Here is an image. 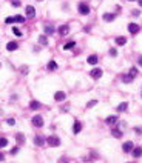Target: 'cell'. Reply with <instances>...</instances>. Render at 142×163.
<instances>
[{"mask_svg":"<svg viewBox=\"0 0 142 163\" xmlns=\"http://www.w3.org/2000/svg\"><path fill=\"white\" fill-rule=\"evenodd\" d=\"M32 125H34L36 128H42V126H43V119H42V116H34V117H32Z\"/></svg>","mask_w":142,"mask_h":163,"instance_id":"1","label":"cell"},{"mask_svg":"<svg viewBox=\"0 0 142 163\" xmlns=\"http://www.w3.org/2000/svg\"><path fill=\"white\" fill-rule=\"evenodd\" d=\"M46 143H48V145H51V146H59V145H60V140H59V137L51 136V137H48V139H46Z\"/></svg>","mask_w":142,"mask_h":163,"instance_id":"2","label":"cell"},{"mask_svg":"<svg viewBox=\"0 0 142 163\" xmlns=\"http://www.w3.org/2000/svg\"><path fill=\"white\" fill-rule=\"evenodd\" d=\"M25 12H26V17H34L36 15V9H34V6H26V9H25Z\"/></svg>","mask_w":142,"mask_h":163,"instance_id":"3","label":"cell"},{"mask_svg":"<svg viewBox=\"0 0 142 163\" xmlns=\"http://www.w3.org/2000/svg\"><path fill=\"white\" fill-rule=\"evenodd\" d=\"M128 31H130L131 34H138V32H139V25H136V23H130V25H128Z\"/></svg>","mask_w":142,"mask_h":163,"instance_id":"4","label":"cell"},{"mask_svg":"<svg viewBox=\"0 0 142 163\" xmlns=\"http://www.w3.org/2000/svg\"><path fill=\"white\" fill-rule=\"evenodd\" d=\"M91 77H93V79H101V77H102V69L94 68V69L91 71Z\"/></svg>","mask_w":142,"mask_h":163,"instance_id":"5","label":"cell"},{"mask_svg":"<svg viewBox=\"0 0 142 163\" xmlns=\"http://www.w3.org/2000/svg\"><path fill=\"white\" fill-rule=\"evenodd\" d=\"M122 149H124V152H131L133 151V142H125Z\"/></svg>","mask_w":142,"mask_h":163,"instance_id":"6","label":"cell"},{"mask_svg":"<svg viewBox=\"0 0 142 163\" xmlns=\"http://www.w3.org/2000/svg\"><path fill=\"white\" fill-rule=\"evenodd\" d=\"M79 12H80V14H88V12H90V8H88V5H85V3H80V5H79Z\"/></svg>","mask_w":142,"mask_h":163,"instance_id":"7","label":"cell"},{"mask_svg":"<svg viewBox=\"0 0 142 163\" xmlns=\"http://www.w3.org/2000/svg\"><path fill=\"white\" fill-rule=\"evenodd\" d=\"M70 32V26L68 25H62L60 28H59V34H62V35H66Z\"/></svg>","mask_w":142,"mask_h":163,"instance_id":"8","label":"cell"},{"mask_svg":"<svg viewBox=\"0 0 142 163\" xmlns=\"http://www.w3.org/2000/svg\"><path fill=\"white\" fill-rule=\"evenodd\" d=\"M73 131H74V134H79L80 131H82V123L80 122H74V128H73Z\"/></svg>","mask_w":142,"mask_h":163,"instance_id":"9","label":"cell"},{"mask_svg":"<svg viewBox=\"0 0 142 163\" xmlns=\"http://www.w3.org/2000/svg\"><path fill=\"white\" fill-rule=\"evenodd\" d=\"M17 48H19V45H17L15 42H9V43L6 45V49H8V51H15Z\"/></svg>","mask_w":142,"mask_h":163,"instance_id":"10","label":"cell"},{"mask_svg":"<svg viewBox=\"0 0 142 163\" xmlns=\"http://www.w3.org/2000/svg\"><path fill=\"white\" fill-rule=\"evenodd\" d=\"M54 99H56L57 102H62V100L65 99V92H62V91H57V92L54 94Z\"/></svg>","mask_w":142,"mask_h":163,"instance_id":"11","label":"cell"},{"mask_svg":"<svg viewBox=\"0 0 142 163\" xmlns=\"http://www.w3.org/2000/svg\"><path fill=\"white\" fill-rule=\"evenodd\" d=\"M34 143H36V145H37V146H42V145H43V143H45V139H43V137H42V136H37V137H36V139H34Z\"/></svg>","mask_w":142,"mask_h":163,"instance_id":"12","label":"cell"},{"mask_svg":"<svg viewBox=\"0 0 142 163\" xmlns=\"http://www.w3.org/2000/svg\"><path fill=\"white\" fill-rule=\"evenodd\" d=\"M114 18H116V15H114V14H108V12H107V14H104V20H105V22H113Z\"/></svg>","mask_w":142,"mask_h":163,"instance_id":"13","label":"cell"},{"mask_svg":"<svg viewBox=\"0 0 142 163\" xmlns=\"http://www.w3.org/2000/svg\"><path fill=\"white\" fill-rule=\"evenodd\" d=\"M125 43H127V39H125V37H118V39H116V45L124 46Z\"/></svg>","mask_w":142,"mask_h":163,"instance_id":"14","label":"cell"},{"mask_svg":"<svg viewBox=\"0 0 142 163\" xmlns=\"http://www.w3.org/2000/svg\"><path fill=\"white\" fill-rule=\"evenodd\" d=\"M114 123H118V117L116 116H111V117L107 119V125H114Z\"/></svg>","mask_w":142,"mask_h":163,"instance_id":"15","label":"cell"},{"mask_svg":"<svg viewBox=\"0 0 142 163\" xmlns=\"http://www.w3.org/2000/svg\"><path fill=\"white\" fill-rule=\"evenodd\" d=\"M111 134H113V137H116V139H121V137H122V131H119V129H116V128H113Z\"/></svg>","mask_w":142,"mask_h":163,"instance_id":"16","label":"cell"},{"mask_svg":"<svg viewBox=\"0 0 142 163\" xmlns=\"http://www.w3.org/2000/svg\"><path fill=\"white\" fill-rule=\"evenodd\" d=\"M87 62H88L90 65H96V63H97V57H96V55H90V57L87 59Z\"/></svg>","mask_w":142,"mask_h":163,"instance_id":"17","label":"cell"},{"mask_svg":"<svg viewBox=\"0 0 142 163\" xmlns=\"http://www.w3.org/2000/svg\"><path fill=\"white\" fill-rule=\"evenodd\" d=\"M127 108H128V103H125V102H124V103H121V105H118V108H116V109H118L119 112H122V111H125Z\"/></svg>","mask_w":142,"mask_h":163,"instance_id":"18","label":"cell"},{"mask_svg":"<svg viewBox=\"0 0 142 163\" xmlns=\"http://www.w3.org/2000/svg\"><path fill=\"white\" fill-rule=\"evenodd\" d=\"M39 43H40L42 46H46V45H48V40H46V37H45V35H40V37H39Z\"/></svg>","mask_w":142,"mask_h":163,"instance_id":"19","label":"cell"},{"mask_svg":"<svg viewBox=\"0 0 142 163\" xmlns=\"http://www.w3.org/2000/svg\"><path fill=\"white\" fill-rule=\"evenodd\" d=\"M133 156H135V157H141L142 156V148H135V149H133Z\"/></svg>","mask_w":142,"mask_h":163,"instance_id":"20","label":"cell"},{"mask_svg":"<svg viewBox=\"0 0 142 163\" xmlns=\"http://www.w3.org/2000/svg\"><path fill=\"white\" fill-rule=\"evenodd\" d=\"M45 34H48V35H51V34H54V28L53 26H45Z\"/></svg>","mask_w":142,"mask_h":163,"instance_id":"21","label":"cell"},{"mask_svg":"<svg viewBox=\"0 0 142 163\" xmlns=\"http://www.w3.org/2000/svg\"><path fill=\"white\" fill-rule=\"evenodd\" d=\"M29 108H31V109H39V108H40V103H39V102H36V100H32V102H31V105H29Z\"/></svg>","mask_w":142,"mask_h":163,"instance_id":"22","label":"cell"},{"mask_svg":"<svg viewBox=\"0 0 142 163\" xmlns=\"http://www.w3.org/2000/svg\"><path fill=\"white\" fill-rule=\"evenodd\" d=\"M56 68H57V63H56L54 60H51V62L48 63V69H51V71H54Z\"/></svg>","mask_w":142,"mask_h":163,"instance_id":"23","label":"cell"},{"mask_svg":"<svg viewBox=\"0 0 142 163\" xmlns=\"http://www.w3.org/2000/svg\"><path fill=\"white\" fill-rule=\"evenodd\" d=\"M14 22H17V23H23V22H25V17H22V15H14Z\"/></svg>","mask_w":142,"mask_h":163,"instance_id":"24","label":"cell"},{"mask_svg":"<svg viewBox=\"0 0 142 163\" xmlns=\"http://www.w3.org/2000/svg\"><path fill=\"white\" fill-rule=\"evenodd\" d=\"M122 80H124L125 83H130V82L133 80V75H130V74H128V75H122Z\"/></svg>","mask_w":142,"mask_h":163,"instance_id":"25","label":"cell"},{"mask_svg":"<svg viewBox=\"0 0 142 163\" xmlns=\"http://www.w3.org/2000/svg\"><path fill=\"white\" fill-rule=\"evenodd\" d=\"M76 45V42H70V43H66L65 46H63V49H70V48H73Z\"/></svg>","mask_w":142,"mask_h":163,"instance_id":"26","label":"cell"},{"mask_svg":"<svg viewBox=\"0 0 142 163\" xmlns=\"http://www.w3.org/2000/svg\"><path fill=\"white\" fill-rule=\"evenodd\" d=\"M6 145H8V140H6L5 137H3V139H0V146H2V148H5Z\"/></svg>","mask_w":142,"mask_h":163,"instance_id":"27","label":"cell"},{"mask_svg":"<svg viewBox=\"0 0 142 163\" xmlns=\"http://www.w3.org/2000/svg\"><path fill=\"white\" fill-rule=\"evenodd\" d=\"M15 139H17L19 142H22V143H23V140H25V136H23V134H17V136H15Z\"/></svg>","mask_w":142,"mask_h":163,"instance_id":"28","label":"cell"},{"mask_svg":"<svg viewBox=\"0 0 142 163\" xmlns=\"http://www.w3.org/2000/svg\"><path fill=\"white\" fill-rule=\"evenodd\" d=\"M130 75H133V77L138 75V69H136V68H131V69H130Z\"/></svg>","mask_w":142,"mask_h":163,"instance_id":"29","label":"cell"},{"mask_svg":"<svg viewBox=\"0 0 142 163\" xmlns=\"http://www.w3.org/2000/svg\"><path fill=\"white\" fill-rule=\"evenodd\" d=\"M96 103H97V100H90V102H88V105H87V106H88V108H93V106H94V105H96Z\"/></svg>","mask_w":142,"mask_h":163,"instance_id":"30","label":"cell"},{"mask_svg":"<svg viewBox=\"0 0 142 163\" xmlns=\"http://www.w3.org/2000/svg\"><path fill=\"white\" fill-rule=\"evenodd\" d=\"M110 55H111V57H116V55H118V51H116L114 48H113V49H110Z\"/></svg>","mask_w":142,"mask_h":163,"instance_id":"31","label":"cell"},{"mask_svg":"<svg viewBox=\"0 0 142 163\" xmlns=\"http://www.w3.org/2000/svg\"><path fill=\"white\" fill-rule=\"evenodd\" d=\"M14 34H15V35H19V37H20V35H22V31H20V29H19V28H14Z\"/></svg>","mask_w":142,"mask_h":163,"instance_id":"32","label":"cell"},{"mask_svg":"<svg viewBox=\"0 0 142 163\" xmlns=\"http://www.w3.org/2000/svg\"><path fill=\"white\" fill-rule=\"evenodd\" d=\"M5 22H6L8 25H9V23H14V17H8V18H6Z\"/></svg>","mask_w":142,"mask_h":163,"instance_id":"33","label":"cell"},{"mask_svg":"<svg viewBox=\"0 0 142 163\" xmlns=\"http://www.w3.org/2000/svg\"><path fill=\"white\" fill-rule=\"evenodd\" d=\"M12 6H15V8L20 6V2H19V0H12Z\"/></svg>","mask_w":142,"mask_h":163,"instance_id":"34","label":"cell"},{"mask_svg":"<svg viewBox=\"0 0 142 163\" xmlns=\"http://www.w3.org/2000/svg\"><path fill=\"white\" fill-rule=\"evenodd\" d=\"M6 123H8V125H11V126H12V125H14V123H15V122H14V119H8V120H6Z\"/></svg>","mask_w":142,"mask_h":163,"instance_id":"35","label":"cell"},{"mask_svg":"<svg viewBox=\"0 0 142 163\" xmlns=\"http://www.w3.org/2000/svg\"><path fill=\"white\" fill-rule=\"evenodd\" d=\"M17 152H19V148H12V149H11V154H12V156H15Z\"/></svg>","mask_w":142,"mask_h":163,"instance_id":"36","label":"cell"},{"mask_svg":"<svg viewBox=\"0 0 142 163\" xmlns=\"http://www.w3.org/2000/svg\"><path fill=\"white\" fill-rule=\"evenodd\" d=\"M133 15H139V9H135L133 11Z\"/></svg>","mask_w":142,"mask_h":163,"instance_id":"37","label":"cell"},{"mask_svg":"<svg viewBox=\"0 0 142 163\" xmlns=\"http://www.w3.org/2000/svg\"><path fill=\"white\" fill-rule=\"evenodd\" d=\"M136 132H138V134H142V128H136Z\"/></svg>","mask_w":142,"mask_h":163,"instance_id":"38","label":"cell"},{"mask_svg":"<svg viewBox=\"0 0 142 163\" xmlns=\"http://www.w3.org/2000/svg\"><path fill=\"white\" fill-rule=\"evenodd\" d=\"M139 65H141V66H142V57H141V59H139Z\"/></svg>","mask_w":142,"mask_h":163,"instance_id":"39","label":"cell"},{"mask_svg":"<svg viewBox=\"0 0 142 163\" xmlns=\"http://www.w3.org/2000/svg\"><path fill=\"white\" fill-rule=\"evenodd\" d=\"M138 2H139V5H141V6H142V0H138Z\"/></svg>","mask_w":142,"mask_h":163,"instance_id":"40","label":"cell"},{"mask_svg":"<svg viewBox=\"0 0 142 163\" xmlns=\"http://www.w3.org/2000/svg\"><path fill=\"white\" fill-rule=\"evenodd\" d=\"M130 2H135V0H130Z\"/></svg>","mask_w":142,"mask_h":163,"instance_id":"41","label":"cell"},{"mask_svg":"<svg viewBox=\"0 0 142 163\" xmlns=\"http://www.w3.org/2000/svg\"><path fill=\"white\" fill-rule=\"evenodd\" d=\"M37 2H40V0H37Z\"/></svg>","mask_w":142,"mask_h":163,"instance_id":"42","label":"cell"}]
</instances>
